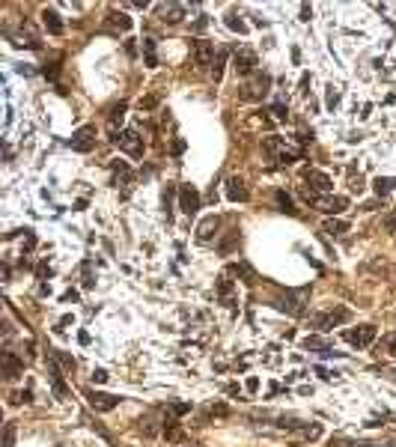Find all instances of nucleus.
Segmentation results:
<instances>
[{
  "label": "nucleus",
  "instance_id": "1",
  "mask_svg": "<svg viewBox=\"0 0 396 447\" xmlns=\"http://www.w3.org/2000/svg\"><path fill=\"white\" fill-rule=\"evenodd\" d=\"M352 319V310L349 307H328L325 313H316L310 322H313V328H319V331H331V328H337V325H343V322H349Z\"/></svg>",
  "mask_w": 396,
  "mask_h": 447
},
{
  "label": "nucleus",
  "instance_id": "2",
  "mask_svg": "<svg viewBox=\"0 0 396 447\" xmlns=\"http://www.w3.org/2000/svg\"><path fill=\"white\" fill-rule=\"evenodd\" d=\"M268 87H271V78L262 75V72H256L253 81H247V84L241 87V98H244V101H256V98H262V95L268 92Z\"/></svg>",
  "mask_w": 396,
  "mask_h": 447
},
{
  "label": "nucleus",
  "instance_id": "3",
  "mask_svg": "<svg viewBox=\"0 0 396 447\" xmlns=\"http://www.w3.org/2000/svg\"><path fill=\"white\" fill-rule=\"evenodd\" d=\"M69 146L75 149V152H92L95 149V125H80L75 134H72V140H69Z\"/></svg>",
  "mask_w": 396,
  "mask_h": 447
},
{
  "label": "nucleus",
  "instance_id": "4",
  "mask_svg": "<svg viewBox=\"0 0 396 447\" xmlns=\"http://www.w3.org/2000/svg\"><path fill=\"white\" fill-rule=\"evenodd\" d=\"M113 140H116V146H119L122 152H128V155H134V158H140V155H143V137H140L137 131L125 128V131H119Z\"/></svg>",
  "mask_w": 396,
  "mask_h": 447
},
{
  "label": "nucleus",
  "instance_id": "5",
  "mask_svg": "<svg viewBox=\"0 0 396 447\" xmlns=\"http://www.w3.org/2000/svg\"><path fill=\"white\" fill-rule=\"evenodd\" d=\"M376 337H379V328H376V325H358V328H349V331H346V340H349L352 346H358V349H367L370 343H376Z\"/></svg>",
  "mask_w": 396,
  "mask_h": 447
},
{
  "label": "nucleus",
  "instance_id": "6",
  "mask_svg": "<svg viewBox=\"0 0 396 447\" xmlns=\"http://www.w3.org/2000/svg\"><path fill=\"white\" fill-rule=\"evenodd\" d=\"M200 203H203V197H200V191H197L194 185H179V209H182L188 218L197 215Z\"/></svg>",
  "mask_w": 396,
  "mask_h": 447
},
{
  "label": "nucleus",
  "instance_id": "7",
  "mask_svg": "<svg viewBox=\"0 0 396 447\" xmlns=\"http://www.w3.org/2000/svg\"><path fill=\"white\" fill-rule=\"evenodd\" d=\"M233 69H236L241 78H247V75H256V54H253L250 48H241V51L233 57Z\"/></svg>",
  "mask_w": 396,
  "mask_h": 447
},
{
  "label": "nucleus",
  "instance_id": "8",
  "mask_svg": "<svg viewBox=\"0 0 396 447\" xmlns=\"http://www.w3.org/2000/svg\"><path fill=\"white\" fill-rule=\"evenodd\" d=\"M274 304H277V310H283L289 316H304V292H286Z\"/></svg>",
  "mask_w": 396,
  "mask_h": 447
},
{
  "label": "nucleus",
  "instance_id": "9",
  "mask_svg": "<svg viewBox=\"0 0 396 447\" xmlns=\"http://www.w3.org/2000/svg\"><path fill=\"white\" fill-rule=\"evenodd\" d=\"M83 397L89 400V406L95 409V412H113L116 406H119V397H113V394H101V391H83Z\"/></svg>",
  "mask_w": 396,
  "mask_h": 447
},
{
  "label": "nucleus",
  "instance_id": "10",
  "mask_svg": "<svg viewBox=\"0 0 396 447\" xmlns=\"http://www.w3.org/2000/svg\"><path fill=\"white\" fill-rule=\"evenodd\" d=\"M194 63H197V66H212V63H215V42L197 39V42H194Z\"/></svg>",
  "mask_w": 396,
  "mask_h": 447
},
{
  "label": "nucleus",
  "instance_id": "11",
  "mask_svg": "<svg viewBox=\"0 0 396 447\" xmlns=\"http://www.w3.org/2000/svg\"><path fill=\"white\" fill-rule=\"evenodd\" d=\"M218 227H221V218H218V215H209V218H203V221L197 224V242H200V245H209V242L215 239Z\"/></svg>",
  "mask_w": 396,
  "mask_h": 447
},
{
  "label": "nucleus",
  "instance_id": "12",
  "mask_svg": "<svg viewBox=\"0 0 396 447\" xmlns=\"http://www.w3.org/2000/svg\"><path fill=\"white\" fill-rule=\"evenodd\" d=\"M104 30H107V33H128V30H131V18H128L125 12H107Z\"/></svg>",
  "mask_w": 396,
  "mask_h": 447
},
{
  "label": "nucleus",
  "instance_id": "13",
  "mask_svg": "<svg viewBox=\"0 0 396 447\" xmlns=\"http://www.w3.org/2000/svg\"><path fill=\"white\" fill-rule=\"evenodd\" d=\"M304 179L310 182V191H313V194H331V188H334V182H331L325 173H319V170H307Z\"/></svg>",
  "mask_w": 396,
  "mask_h": 447
},
{
  "label": "nucleus",
  "instance_id": "14",
  "mask_svg": "<svg viewBox=\"0 0 396 447\" xmlns=\"http://www.w3.org/2000/svg\"><path fill=\"white\" fill-rule=\"evenodd\" d=\"M227 200H233V203H247L250 200V194H247V188H244V182L238 176L227 179Z\"/></svg>",
  "mask_w": 396,
  "mask_h": 447
},
{
  "label": "nucleus",
  "instance_id": "15",
  "mask_svg": "<svg viewBox=\"0 0 396 447\" xmlns=\"http://www.w3.org/2000/svg\"><path fill=\"white\" fill-rule=\"evenodd\" d=\"M48 379H51V388H54V397H69V385L63 382V373H60V367L54 364V358L48 361Z\"/></svg>",
  "mask_w": 396,
  "mask_h": 447
},
{
  "label": "nucleus",
  "instance_id": "16",
  "mask_svg": "<svg viewBox=\"0 0 396 447\" xmlns=\"http://www.w3.org/2000/svg\"><path fill=\"white\" fill-rule=\"evenodd\" d=\"M316 206H319V212H325V215H331V218H334V215H340V212L349 206V197H343V194H337V197H325V200H319Z\"/></svg>",
  "mask_w": 396,
  "mask_h": 447
},
{
  "label": "nucleus",
  "instance_id": "17",
  "mask_svg": "<svg viewBox=\"0 0 396 447\" xmlns=\"http://www.w3.org/2000/svg\"><path fill=\"white\" fill-rule=\"evenodd\" d=\"M0 364H3V376H6L9 382L24 373V364L15 358V352H3V355H0Z\"/></svg>",
  "mask_w": 396,
  "mask_h": 447
},
{
  "label": "nucleus",
  "instance_id": "18",
  "mask_svg": "<svg viewBox=\"0 0 396 447\" xmlns=\"http://www.w3.org/2000/svg\"><path fill=\"white\" fill-rule=\"evenodd\" d=\"M182 18H185V6H182V3L161 6V21H164V24H179Z\"/></svg>",
  "mask_w": 396,
  "mask_h": 447
},
{
  "label": "nucleus",
  "instance_id": "19",
  "mask_svg": "<svg viewBox=\"0 0 396 447\" xmlns=\"http://www.w3.org/2000/svg\"><path fill=\"white\" fill-rule=\"evenodd\" d=\"M42 24H45V30L51 33V36H60L66 27H63V21H60V15L54 12V9H45L42 12Z\"/></svg>",
  "mask_w": 396,
  "mask_h": 447
},
{
  "label": "nucleus",
  "instance_id": "20",
  "mask_svg": "<svg viewBox=\"0 0 396 447\" xmlns=\"http://www.w3.org/2000/svg\"><path fill=\"white\" fill-rule=\"evenodd\" d=\"M373 188H376V194H379V200H382V197H388L396 188V179L394 176H379V179H373Z\"/></svg>",
  "mask_w": 396,
  "mask_h": 447
},
{
  "label": "nucleus",
  "instance_id": "21",
  "mask_svg": "<svg viewBox=\"0 0 396 447\" xmlns=\"http://www.w3.org/2000/svg\"><path fill=\"white\" fill-rule=\"evenodd\" d=\"M304 346H307V349H313V352H319V355L331 352V343H328L325 337H319V334H310V337H304Z\"/></svg>",
  "mask_w": 396,
  "mask_h": 447
},
{
  "label": "nucleus",
  "instance_id": "22",
  "mask_svg": "<svg viewBox=\"0 0 396 447\" xmlns=\"http://www.w3.org/2000/svg\"><path fill=\"white\" fill-rule=\"evenodd\" d=\"M322 233H328V236H343V233H349V224L340 221V218H328L325 227H322Z\"/></svg>",
  "mask_w": 396,
  "mask_h": 447
},
{
  "label": "nucleus",
  "instance_id": "23",
  "mask_svg": "<svg viewBox=\"0 0 396 447\" xmlns=\"http://www.w3.org/2000/svg\"><path fill=\"white\" fill-rule=\"evenodd\" d=\"M176 194H179V188H173V185L164 188V215H167V221H173V197Z\"/></svg>",
  "mask_w": 396,
  "mask_h": 447
},
{
  "label": "nucleus",
  "instance_id": "24",
  "mask_svg": "<svg viewBox=\"0 0 396 447\" xmlns=\"http://www.w3.org/2000/svg\"><path fill=\"white\" fill-rule=\"evenodd\" d=\"M274 200H277L280 212H286V215H295V203H292V197H289L286 191H277V194H274Z\"/></svg>",
  "mask_w": 396,
  "mask_h": 447
},
{
  "label": "nucleus",
  "instance_id": "25",
  "mask_svg": "<svg viewBox=\"0 0 396 447\" xmlns=\"http://www.w3.org/2000/svg\"><path fill=\"white\" fill-rule=\"evenodd\" d=\"M218 295H221L227 304H233V301H230V295H233V280H230L227 274H221V277H218Z\"/></svg>",
  "mask_w": 396,
  "mask_h": 447
},
{
  "label": "nucleus",
  "instance_id": "26",
  "mask_svg": "<svg viewBox=\"0 0 396 447\" xmlns=\"http://www.w3.org/2000/svg\"><path fill=\"white\" fill-rule=\"evenodd\" d=\"M143 54H146V66L155 69V66H158V57H155V39H143Z\"/></svg>",
  "mask_w": 396,
  "mask_h": 447
},
{
  "label": "nucleus",
  "instance_id": "27",
  "mask_svg": "<svg viewBox=\"0 0 396 447\" xmlns=\"http://www.w3.org/2000/svg\"><path fill=\"white\" fill-rule=\"evenodd\" d=\"M227 27H230V30H236V33H247V24L241 21V15H238V12H230V15H227Z\"/></svg>",
  "mask_w": 396,
  "mask_h": 447
},
{
  "label": "nucleus",
  "instance_id": "28",
  "mask_svg": "<svg viewBox=\"0 0 396 447\" xmlns=\"http://www.w3.org/2000/svg\"><path fill=\"white\" fill-rule=\"evenodd\" d=\"M125 107H128L125 101H119V104H113V107H110V113H107L110 125H116V122H122V119H125Z\"/></svg>",
  "mask_w": 396,
  "mask_h": 447
},
{
  "label": "nucleus",
  "instance_id": "29",
  "mask_svg": "<svg viewBox=\"0 0 396 447\" xmlns=\"http://www.w3.org/2000/svg\"><path fill=\"white\" fill-rule=\"evenodd\" d=\"M325 104H328V110H337V107H340V89H337V87H328Z\"/></svg>",
  "mask_w": 396,
  "mask_h": 447
},
{
  "label": "nucleus",
  "instance_id": "30",
  "mask_svg": "<svg viewBox=\"0 0 396 447\" xmlns=\"http://www.w3.org/2000/svg\"><path fill=\"white\" fill-rule=\"evenodd\" d=\"M224 63H227V51H221V54L215 57V66H212V75H215V81H221V75H224Z\"/></svg>",
  "mask_w": 396,
  "mask_h": 447
},
{
  "label": "nucleus",
  "instance_id": "31",
  "mask_svg": "<svg viewBox=\"0 0 396 447\" xmlns=\"http://www.w3.org/2000/svg\"><path fill=\"white\" fill-rule=\"evenodd\" d=\"M271 113L277 116V122H289V107H286L283 101H274V107H271Z\"/></svg>",
  "mask_w": 396,
  "mask_h": 447
},
{
  "label": "nucleus",
  "instance_id": "32",
  "mask_svg": "<svg viewBox=\"0 0 396 447\" xmlns=\"http://www.w3.org/2000/svg\"><path fill=\"white\" fill-rule=\"evenodd\" d=\"M3 447H15V424L12 421L3 427Z\"/></svg>",
  "mask_w": 396,
  "mask_h": 447
},
{
  "label": "nucleus",
  "instance_id": "33",
  "mask_svg": "<svg viewBox=\"0 0 396 447\" xmlns=\"http://www.w3.org/2000/svg\"><path fill=\"white\" fill-rule=\"evenodd\" d=\"M83 286H86V289L95 286V274H92V263H89V260L83 263Z\"/></svg>",
  "mask_w": 396,
  "mask_h": 447
},
{
  "label": "nucleus",
  "instance_id": "34",
  "mask_svg": "<svg viewBox=\"0 0 396 447\" xmlns=\"http://www.w3.org/2000/svg\"><path fill=\"white\" fill-rule=\"evenodd\" d=\"M164 436H167L170 442H182V430H179L176 424H164Z\"/></svg>",
  "mask_w": 396,
  "mask_h": 447
},
{
  "label": "nucleus",
  "instance_id": "35",
  "mask_svg": "<svg viewBox=\"0 0 396 447\" xmlns=\"http://www.w3.org/2000/svg\"><path fill=\"white\" fill-rule=\"evenodd\" d=\"M170 412L182 418V415H188V412H191V403H170Z\"/></svg>",
  "mask_w": 396,
  "mask_h": 447
},
{
  "label": "nucleus",
  "instance_id": "36",
  "mask_svg": "<svg viewBox=\"0 0 396 447\" xmlns=\"http://www.w3.org/2000/svg\"><path fill=\"white\" fill-rule=\"evenodd\" d=\"M107 379H110V376H107V370H101V367H98V370H92V382H95V385H104Z\"/></svg>",
  "mask_w": 396,
  "mask_h": 447
},
{
  "label": "nucleus",
  "instance_id": "37",
  "mask_svg": "<svg viewBox=\"0 0 396 447\" xmlns=\"http://www.w3.org/2000/svg\"><path fill=\"white\" fill-rule=\"evenodd\" d=\"M298 92H301V95H307V92H310V75H307V72L301 75V84H298Z\"/></svg>",
  "mask_w": 396,
  "mask_h": 447
},
{
  "label": "nucleus",
  "instance_id": "38",
  "mask_svg": "<svg viewBox=\"0 0 396 447\" xmlns=\"http://www.w3.org/2000/svg\"><path fill=\"white\" fill-rule=\"evenodd\" d=\"M185 146H188V143H185L182 137H176V140H173V146H170V152H173V155H182V152H185Z\"/></svg>",
  "mask_w": 396,
  "mask_h": 447
},
{
  "label": "nucleus",
  "instance_id": "39",
  "mask_svg": "<svg viewBox=\"0 0 396 447\" xmlns=\"http://www.w3.org/2000/svg\"><path fill=\"white\" fill-rule=\"evenodd\" d=\"M385 230H388V233H396V209L385 218Z\"/></svg>",
  "mask_w": 396,
  "mask_h": 447
},
{
  "label": "nucleus",
  "instance_id": "40",
  "mask_svg": "<svg viewBox=\"0 0 396 447\" xmlns=\"http://www.w3.org/2000/svg\"><path fill=\"white\" fill-rule=\"evenodd\" d=\"M42 75H45V78H57V75H60V66H57V63H51V66H45V69H42Z\"/></svg>",
  "mask_w": 396,
  "mask_h": 447
},
{
  "label": "nucleus",
  "instance_id": "41",
  "mask_svg": "<svg viewBox=\"0 0 396 447\" xmlns=\"http://www.w3.org/2000/svg\"><path fill=\"white\" fill-rule=\"evenodd\" d=\"M24 236H27V239H24V248H27V251H33V248H36V233H33V230H27Z\"/></svg>",
  "mask_w": 396,
  "mask_h": 447
},
{
  "label": "nucleus",
  "instance_id": "42",
  "mask_svg": "<svg viewBox=\"0 0 396 447\" xmlns=\"http://www.w3.org/2000/svg\"><path fill=\"white\" fill-rule=\"evenodd\" d=\"M244 388H247V394H256V391H259V379H256V376H250V379L244 382Z\"/></svg>",
  "mask_w": 396,
  "mask_h": 447
},
{
  "label": "nucleus",
  "instance_id": "43",
  "mask_svg": "<svg viewBox=\"0 0 396 447\" xmlns=\"http://www.w3.org/2000/svg\"><path fill=\"white\" fill-rule=\"evenodd\" d=\"M206 27H209V15H200V18H197V24H194V30H197V33H203Z\"/></svg>",
  "mask_w": 396,
  "mask_h": 447
},
{
  "label": "nucleus",
  "instance_id": "44",
  "mask_svg": "<svg viewBox=\"0 0 396 447\" xmlns=\"http://www.w3.org/2000/svg\"><path fill=\"white\" fill-rule=\"evenodd\" d=\"M140 430H143V433H146V436H155V433H158V430H155V424H152V421H143V424H140Z\"/></svg>",
  "mask_w": 396,
  "mask_h": 447
},
{
  "label": "nucleus",
  "instance_id": "45",
  "mask_svg": "<svg viewBox=\"0 0 396 447\" xmlns=\"http://www.w3.org/2000/svg\"><path fill=\"white\" fill-rule=\"evenodd\" d=\"M310 18H313V6L304 3V6H301V21H310Z\"/></svg>",
  "mask_w": 396,
  "mask_h": 447
},
{
  "label": "nucleus",
  "instance_id": "46",
  "mask_svg": "<svg viewBox=\"0 0 396 447\" xmlns=\"http://www.w3.org/2000/svg\"><path fill=\"white\" fill-rule=\"evenodd\" d=\"M155 101H158L155 95H146V98H140V107H146V110H149V107H155Z\"/></svg>",
  "mask_w": 396,
  "mask_h": 447
},
{
  "label": "nucleus",
  "instance_id": "47",
  "mask_svg": "<svg viewBox=\"0 0 396 447\" xmlns=\"http://www.w3.org/2000/svg\"><path fill=\"white\" fill-rule=\"evenodd\" d=\"M63 301H78V289H66V292H63Z\"/></svg>",
  "mask_w": 396,
  "mask_h": 447
},
{
  "label": "nucleus",
  "instance_id": "48",
  "mask_svg": "<svg viewBox=\"0 0 396 447\" xmlns=\"http://www.w3.org/2000/svg\"><path fill=\"white\" fill-rule=\"evenodd\" d=\"M352 188H355V191H364V179H361V173L352 179Z\"/></svg>",
  "mask_w": 396,
  "mask_h": 447
},
{
  "label": "nucleus",
  "instance_id": "49",
  "mask_svg": "<svg viewBox=\"0 0 396 447\" xmlns=\"http://www.w3.org/2000/svg\"><path fill=\"white\" fill-rule=\"evenodd\" d=\"M36 274H39V277H45V274H51V268H48V263H39V268H36Z\"/></svg>",
  "mask_w": 396,
  "mask_h": 447
},
{
  "label": "nucleus",
  "instance_id": "50",
  "mask_svg": "<svg viewBox=\"0 0 396 447\" xmlns=\"http://www.w3.org/2000/svg\"><path fill=\"white\" fill-rule=\"evenodd\" d=\"M89 340H92V337H89L86 331H80V334H78V343H80V346H89Z\"/></svg>",
  "mask_w": 396,
  "mask_h": 447
},
{
  "label": "nucleus",
  "instance_id": "51",
  "mask_svg": "<svg viewBox=\"0 0 396 447\" xmlns=\"http://www.w3.org/2000/svg\"><path fill=\"white\" fill-rule=\"evenodd\" d=\"M316 373H319L322 379H331V376H337V373H331V370H325V367H316Z\"/></svg>",
  "mask_w": 396,
  "mask_h": 447
},
{
  "label": "nucleus",
  "instance_id": "52",
  "mask_svg": "<svg viewBox=\"0 0 396 447\" xmlns=\"http://www.w3.org/2000/svg\"><path fill=\"white\" fill-rule=\"evenodd\" d=\"M388 349H391V355L396 358V334H391V340H388Z\"/></svg>",
  "mask_w": 396,
  "mask_h": 447
},
{
  "label": "nucleus",
  "instance_id": "53",
  "mask_svg": "<svg viewBox=\"0 0 396 447\" xmlns=\"http://www.w3.org/2000/svg\"><path fill=\"white\" fill-rule=\"evenodd\" d=\"M343 445H346V439H331V445L328 447H343Z\"/></svg>",
  "mask_w": 396,
  "mask_h": 447
},
{
  "label": "nucleus",
  "instance_id": "54",
  "mask_svg": "<svg viewBox=\"0 0 396 447\" xmlns=\"http://www.w3.org/2000/svg\"><path fill=\"white\" fill-rule=\"evenodd\" d=\"M352 447H373L370 442H358V445H352Z\"/></svg>",
  "mask_w": 396,
  "mask_h": 447
},
{
  "label": "nucleus",
  "instance_id": "55",
  "mask_svg": "<svg viewBox=\"0 0 396 447\" xmlns=\"http://www.w3.org/2000/svg\"><path fill=\"white\" fill-rule=\"evenodd\" d=\"M385 447H396V442H391V445H385Z\"/></svg>",
  "mask_w": 396,
  "mask_h": 447
}]
</instances>
